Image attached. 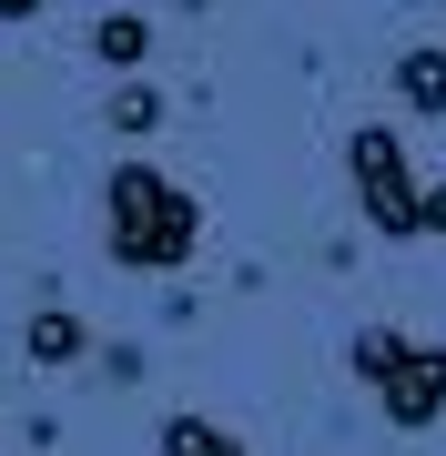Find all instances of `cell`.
I'll return each instance as SVG.
<instances>
[{
  "label": "cell",
  "instance_id": "cell-6",
  "mask_svg": "<svg viewBox=\"0 0 446 456\" xmlns=\"http://www.w3.org/2000/svg\"><path fill=\"white\" fill-rule=\"evenodd\" d=\"M92 61L133 82V71L152 61V20H142V11H101V20H92Z\"/></svg>",
  "mask_w": 446,
  "mask_h": 456
},
{
  "label": "cell",
  "instance_id": "cell-9",
  "mask_svg": "<svg viewBox=\"0 0 446 456\" xmlns=\"http://www.w3.org/2000/svg\"><path fill=\"white\" fill-rule=\"evenodd\" d=\"M426 233H446V183H426Z\"/></svg>",
  "mask_w": 446,
  "mask_h": 456
},
{
  "label": "cell",
  "instance_id": "cell-7",
  "mask_svg": "<svg viewBox=\"0 0 446 456\" xmlns=\"http://www.w3.org/2000/svg\"><path fill=\"white\" fill-rule=\"evenodd\" d=\"M101 122H112L122 142H152V132H163V92H152L142 71H133V82H112V102H101Z\"/></svg>",
  "mask_w": 446,
  "mask_h": 456
},
{
  "label": "cell",
  "instance_id": "cell-8",
  "mask_svg": "<svg viewBox=\"0 0 446 456\" xmlns=\"http://www.w3.org/2000/svg\"><path fill=\"white\" fill-rule=\"evenodd\" d=\"M152 446H163V456H244V436H223L214 416H163Z\"/></svg>",
  "mask_w": 446,
  "mask_h": 456
},
{
  "label": "cell",
  "instance_id": "cell-10",
  "mask_svg": "<svg viewBox=\"0 0 446 456\" xmlns=\"http://www.w3.org/2000/svg\"><path fill=\"white\" fill-rule=\"evenodd\" d=\"M0 20H41V0H0Z\"/></svg>",
  "mask_w": 446,
  "mask_h": 456
},
{
  "label": "cell",
  "instance_id": "cell-5",
  "mask_svg": "<svg viewBox=\"0 0 446 456\" xmlns=\"http://www.w3.org/2000/svg\"><path fill=\"white\" fill-rule=\"evenodd\" d=\"M20 355H31V365H92L101 345H92V325H82L71 305H41L31 325H20Z\"/></svg>",
  "mask_w": 446,
  "mask_h": 456
},
{
  "label": "cell",
  "instance_id": "cell-2",
  "mask_svg": "<svg viewBox=\"0 0 446 456\" xmlns=\"http://www.w3.org/2000/svg\"><path fill=\"white\" fill-rule=\"evenodd\" d=\"M345 365H355V386L376 395V416L396 426V436H426L446 416V345L406 335V325H355Z\"/></svg>",
  "mask_w": 446,
  "mask_h": 456
},
{
  "label": "cell",
  "instance_id": "cell-1",
  "mask_svg": "<svg viewBox=\"0 0 446 456\" xmlns=\"http://www.w3.org/2000/svg\"><path fill=\"white\" fill-rule=\"evenodd\" d=\"M101 244H112L122 274H182L193 244H203V203L163 163H112V183H101Z\"/></svg>",
  "mask_w": 446,
  "mask_h": 456
},
{
  "label": "cell",
  "instance_id": "cell-4",
  "mask_svg": "<svg viewBox=\"0 0 446 456\" xmlns=\"http://www.w3.org/2000/svg\"><path fill=\"white\" fill-rule=\"evenodd\" d=\"M396 112L446 122V41H406L396 51Z\"/></svg>",
  "mask_w": 446,
  "mask_h": 456
},
{
  "label": "cell",
  "instance_id": "cell-3",
  "mask_svg": "<svg viewBox=\"0 0 446 456\" xmlns=\"http://www.w3.org/2000/svg\"><path fill=\"white\" fill-rule=\"evenodd\" d=\"M345 183H355V213L385 244H416V233H426V183H416L396 122H355L345 132Z\"/></svg>",
  "mask_w": 446,
  "mask_h": 456
}]
</instances>
